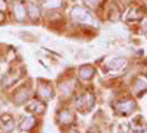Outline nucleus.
Wrapping results in <instances>:
<instances>
[{
  "label": "nucleus",
  "instance_id": "18",
  "mask_svg": "<svg viewBox=\"0 0 147 133\" xmlns=\"http://www.w3.org/2000/svg\"><path fill=\"white\" fill-rule=\"evenodd\" d=\"M3 9H6V2L5 0H0V10H3Z\"/></svg>",
  "mask_w": 147,
  "mask_h": 133
},
{
  "label": "nucleus",
  "instance_id": "1",
  "mask_svg": "<svg viewBox=\"0 0 147 133\" xmlns=\"http://www.w3.org/2000/svg\"><path fill=\"white\" fill-rule=\"evenodd\" d=\"M71 15H72V19L75 22H78V23H91L93 22L91 13L88 10H85L84 7H80V6L74 7Z\"/></svg>",
  "mask_w": 147,
  "mask_h": 133
},
{
  "label": "nucleus",
  "instance_id": "20",
  "mask_svg": "<svg viewBox=\"0 0 147 133\" xmlns=\"http://www.w3.org/2000/svg\"><path fill=\"white\" fill-rule=\"evenodd\" d=\"M68 133H78V132H77V130H69Z\"/></svg>",
  "mask_w": 147,
  "mask_h": 133
},
{
  "label": "nucleus",
  "instance_id": "9",
  "mask_svg": "<svg viewBox=\"0 0 147 133\" xmlns=\"http://www.w3.org/2000/svg\"><path fill=\"white\" fill-rule=\"evenodd\" d=\"M35 126V118L32 116H27L22 118V123H21V129L22 130H30Z\"/></svg>",
  "mask_w": 147,
  "mask_h": 133
},
{
  "label": "nucleus",
  "instance_id": "13",
  "mask_svg": "<svg viewBox=\"0 0 147 133\" xmlns=\"http://www.w3.org/2000/svg\"><path fill=\"white\" fill-rule=\"evenodd\" d=\"M143 18V12L140 7H132L128 13V21H140Z\"/></svg>",
  "mask_w": 147,
  "mask_h": 133
},
{
  "label": "nucleus",
  "instance_id": "5",
  "mask_svg": "<svg viewBox=\"0 0 147 133\" xmlns=\"http://www.w3.org/2000/svg\"><path fill=\"white\" fill-rule=\"evenodd\" d=\"M74 113L72 111H69V110H62L59 113V117H57V120L62 124H71L72 122H74Z\"/></svg>",
  "mask_w": 147,
  "mask_h": 133
},
{
  "label": "nucleus",
  "instance_id": "14",
  "mask_svg": "<svg viewBox=\"0 0 147 133\" xmlns=\"http://www.w3.org/2000/svg\"><path fill=\"white\" fill-rule=\"evenodd\" d=\"M28 13H30V16H31L32 21H37V19H38V16H40V9L37 7L35 5L30 3V6H28Z\"/></svg>",
  "mask_w": 147,
  "mask_h": 133
},
{
  "label": "nucleus",
  "instance_id": "2",
  "mask_svg": "<svg viewBox=\"0 0 147 133\" xmlns=\"http://www.w3.org/2000/svg\"><path fill=\"white\" fill-rule=\"evenodd\" d=\"M93 104H94V98H93L91 94H84L77 101V107L81 111H85V110H88V108H91Z\"/></svg>",
  "mask_w": 147,
  "mask_h": 133
},
{
  "label": "nucleus",
  "instance_id": "11",
  "mask_svg": "<svg viewBox=\"0 0 147 133\" xmlns=\"http://www.w3.org/2000/svg\"><path fill=\"white\" fill-rule=\"evenodd\" d=\"M38 95L44 100H50L53 96V89L50 86H47V85H41L40 89H38Z\"/></svg>",
  "mask_w": 147,
  "mask_h": 133
},
{
  "label": "nucleus",
  "instance_id": "19",
  "mask_svg": "<svg viewBox=\"0 0 147 133\" xmlns=\"http://www.w3.org/2000/svg\"><path fill=\"white\" fill-rule=\"evenodd\" d=\"M5 21V16H3V13H2V12H0V23H2Z\"/></svg>",
  "mask_w": 147,
  "mask_h": 133
},
{
  "label": "nucleus",
  "instance_id": "12",
  "mask_svg": "<svg viewBox=\"0 0 147 133\" xmlns=\"http://www.w3.org/2000/svg\"><path fill=\"white\" fill-rule=\"evenodd\" d=\"M28 111L31 113H43L44 111V104L41 101H32L28 104Z\"/></svg>",
  "mask_w": 147,
  "mask_h": 133
},
{
  "label": "nucleus",
  "instance_id": "17",
  "mask_svg": "<svg viewBox=\"0 0 147 133\" xmlns=\"http://www.w3.org/2000/svg\"><path fill=\"white\" fill-rule=\"evenodd\" d=\"M84 2L87 3L88 6L94 7V6H97V5H99V2H100V0H84Z\"/></svg>",
  "mask_w": 147,
  "mask_h": 133
},
{
  "label": "nucleus",
  "instance_id": "7",
  "mask_svg": "<svg viewBox=\"0 0 147 133\" xmlns=\"http://www.w3.org/2000/svg\"><path fill=\"white\" fill-rule=\"evenodd\" d=\"M0 124H2V129H3L5 132H10L12 129H13V126H15L13 118H12L9 114H5V116L2 117V122H0Z\"/></svg>",
  "mask_w": 147,
  "mask_h": 133
},
{
  "label": "nucleus",
  "instance_id": "6",
  "mask_svg": "<svg viewBox=\"0 0 147 133\" xmlns=\"http://www.w3.org/2000/svg\"><path fill=\"white\" fill-rule=\"evenodd\" d=\"M13 12H15V16H16V19H18L19 22L25 21L27 10H25V7H24L22 3H15V5H13Z\"/></svg>",
  "mask_w": 147,
  "mask_h": 133
},
{
  "label": "nucleus",
  "instance_id": "8",
  "mask_svg": "<svg viewBox=\"0 0 147 133\" xmlns=\"http://www.w3.org/2000/svg\"><path fill=\"white\" fill-rule=\"evenodd\" d=\"M30 95H31V88H22V89L16 94L15 102H16V104H22L24 101H27V100L30 98Z\"/></svg>",
  "mask_w": 147,
  "mask_h": 133
},
{
  "label": "nucleus",
  "instance_id": "15",
  "mask_svg": "<svg viewBox=\"0 0 147 133\" xmlns=\"http://www.w3.org/2000/svg\"><path fill=\"white\" fill-rule=\"evenodd\" d=\"M63 3V0H44V6L47 9H57Z\"/></svg>",
  "mask_w": 147,
  "mask_h": 133
},
{
  "label": "nucleus",
  "instance_id": "10",
  "mask_svg": "<svg viewBox=\"0 0 147 133\" xmlns=\"http://www.w3.org/2000/svg\"><path fill=\"white\" fill-rule=\"evenodd\" d=\"M93 75H94V69L91 67V66H82L81 69H80V76H81V79H91L93 78Z\"/></svg>",
  "mask_w": 147,
  "mask_h": 133
},
{
  "label": "nucleus",
  "instance_id": "4",
  "mask_svg": "<svg viewBox=\"0 0 147 133\" xmlns=\"http://www.w3.org/2000/svg\"><path fill=\"white\" fill-rule=\"evenodd\" d=\"M122 67H125V60L124 59H119V57H115L112 60H109V63H107V69L110 72L121 70Z\"/></svg>",
  "mask_w": 147,
  "mask_h": 133
},
{
  "label": "nucleus",
  "instance_id": "16",
  "mask_svg": "<svg viewBox=\"0 0 147 133\" xmlns=\"http://www.w3.org/2000/svg\"><path fill=\"white\" fill-rule=\"evenodd\" d=\"M147 89V83L144 82V80H141V79H138L137 82H136V88H134V91H136V94L137 95H140L143 91H146Z\"/></svg>",
  "mask_w": 147,
  "mask_h": 133
},
{
  "label": "nucleus",
  "instance_id": "3",
  "mask_svg": "<svg viewBox=\"0 0 147 133\" xmlns=\"http://www.w3.org/2000/svg\"><path fill=\"white\" fill-rule=\"evenodd\" d=\"M116 110L121 113V114H129L136 110V102L132 100H124L116 104Z\"/></svg>",
  "mask_w": 147,
  "mask_h": 133
}]
</instances>
